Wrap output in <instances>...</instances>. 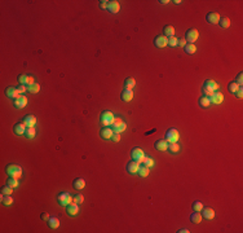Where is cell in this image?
<instances>
[{
	"instance_id": "obj_1",
	"label": "cell",
	"mask_w": 243,
	"mask_h": 233,
	"mask_svg": "<svg viewBox=\"0 0 243 233\" xmlns=\"http://www.w3.org/2000/svg\"><path fill=\"white\" fill-rule=\"evenodd\" d=\"M5 174L8 176H12V178L21 179V176H22V168H21L18 164H8L7 167H5Z\"/></svg>"
},
{
	"instance_id": "obj_2",
	"label": "cell",
	"mask_w": 243,
	"mask_h": 233,
	"mask_svg": "<svg viewBox=\"0 0 243 233\" xmlns=\"http://www.w3.org/2000/svg\"><path fill=\"white\" fill-rule=\"evenodd\" d=\"M114 119H115V117H114V114L111 111L109 110H105L101 113V117H100V122L103 127H110L111 124L114 123Z\"/></svg>"
},
{
	"instance_id": "obj_3",
	"label": "cell",
	"mask_w": 243,
	"mask_h": 233,
	"mask_svg": "<svg viewBox=\"0 0 243 233\" xmlns=\"http://www.w3.org/2000/svg\"><path fill=\"white\" fill-rule=\"evenodd\" d=\"M57 201L61 206H69L70 203L74 202V197H72L69 192H64V193H60L57 197Z\"/></svg>"
},
{
	"instance_id": "obj_4",
	"label": "cell",
	"mask_w": 243,
	"mask_h": 233,
	"mask_svg": "<svg viewBox=\"0 0 243 233\" xmlns=\"http://www.w3.org/2000/svg\"><path fill=\"white\" fill-rule=\"evenodd\" d=\"M111 128H113V131H114V132H116V133H122L123 131H126L127 124L122 121V118H116V117H115V119H114V123L111 124Z\"/></svg>"
},
{
	"instance_id": "obj_5",
	"label": "cell",
	"mask_w": 243,
	"mask_h": 233,
	"mask_svg": "<svg viewBox=\"0 0 243 233\" xmlns=\"http://www.w3.org/2000/svg\"><path fill=\"white\" fill-rule=\"evenodd\" d=\"M131 157L133 161H137V162L141 164L144 162V158H145V153L141 148H133L131 150Z\"/></svg>"
},
{
	"instance_id": "obj_6",
	"label": "cell",
	"mask_w": 243,
	"mask_h": 233,
	"mask_svg": "<svg viewBox=\"0 0 243 233\" xmlns=\"http://www.w3.org/2000/svg\"><path fill=\"white\" fill-rule=\"evenodd\" d=\"M198 38H199V33H198V30H196V29H189L188 31H186V34H185L186 41H189V43H191V44H194L195 41L198 40Z\"/></svg>"
},
{
	"instance_id": "obj_7",
	"label": "cell",
	"mask_w": 243,
	"mask_h": 233,
	"mask_svg": "<svg viewBox=\"0 0 243 233\" xmlns=\"http://www.w3.org/2000/svg\"><path fill=\"white\" fill-rule=\"evenodd\" d=\"M180 139V133L176 128H171L167 131V133H165V140H167L168 143H177Z\"/></svg>"
},
{
	"instance_id": "obj_8",
	"label": "cell",
	"mask_w": 243,
	"mask_h": 233,
	"mask_svg": "<svg viewBox=\"0 0 243 233\" xmlns=\"http://www.w3.org/2000/svg\"><path fill=\"white\" fill-rule=\"evenodd\" d=\"M13 105H14V108H17V109L26 108V105H27V97L23 96V95H19L18 97H16L13 100Z\"/></svg>"
},
{
	"instance_id": "obj_9",
	"label": "cell",
	"mask_w": 243,
	"mask_h": 233,
	"mask_svg": "<svg viewBox=\"0 0 243 233\" xmlns=\"http://www.w3.org/2000/svg\"><path fill=\"white\" fill-rule=\"evenodd\" d=\"M154 44H155V47H158V48H164V47L168 45V38L164 36L163 34L158 35L157 38L154 39Z\"/></svg>"
},
{
	"instance_id": "obj_10",
	"label": "cell",
	"mask_w": 243,
	"mask_h": 233,
	"mask_svg": "<svg viewBox=\"0 0 243 233\" xmlns=\"http://www.w3.org/2000/svg\"><path fill=\"white\" fill-rule=\"evenodd\" d=\"M168 144L169 143L165 139H159V140L155 141L154 148L157 150H159V152H164V150H168Z\"/></svg>"
},
{
	"instance_id": "obj_11",
	"label": "cell",
	"mask_w": 243,
	"mask_h": 233,
	"mask_svg": "<svg viewBox=\"0 0 243 233\" xmlns=\"http://www.w3.org/2000/svg\"><path fill=\"white\" fill-rule=\"evenodd\" d=\"M138 168H140V163L137 162V161L131 159V161H129V162L127 163V171H128V174H137Z\"/></svg>"
},
{
	"instance_id": "obj_12",
	"label": "cell",
	"mask_w": 243,
	"mask_h": 233,
	"mask_svg": "<svg viewBox=\"0 0 243 233\" xmlns=\"http://www.w3.org/2000/svg\"><path fill=\"white\" fill-rule=\"evenodd\" d=\"M208 98H210L211 104H216L217 105V104H221L224 101V95H222L221 92H213Z\"/></svg>"
},
{
	"instance_id": "obj_13",
	"label": "cell",
	"mask_w": 243,
	"mask_h": 233,
	"mask_svg": "<svg viewBox=\"0 0 243 233\" xmlns=\"http://www.w3.org/2000/svg\"><path fill=\"white\" fill-rule=\"evenodd\" d=\"M206 19H207V22H208V23L216 25V23H219V21H220V14L216 13V12H210L208 14H207Z\"/></svg>"
},
{
	"instance_id": "obj_14",
	"label": "cell",
	"mask_w": 243,
	"mask_h": 233,
	"mask_svg": "<svg viewBox=\"0 0 243 233\" xmlns=\"http://www.w3.org/2000/svg\"><path fill=\"white\" fill-rule=\"evenodd\" d=\"M26 129H27V126H26L23 122L16 123L14 127H13V131H14L16 135H25L26 133Z\"/></svg>"
},
{
	"instance_id": "obj_15",
	"label": "cell",
	"mask_w": 243,
	"mask_h": 233,
	"mask_svg": "<svg viewBox=\"0 0 243 233\" xmlns=\"http://www.w3.org/2000/svg\"><path fill=\"white\" fill-rule=\"evenodd\" d=\"M203 87L207 88V90L212 91V92H216L217 90H219V84H217V83H216L215 80H212V79H207V80L204 82Z\"/></svg>"
},
{
	"instance_id": "obj_16",
	"label": "cell",
	"mask_w": 243,
	"mask_h": 233,
	"mask_svg": "<svg viewBox=\"0 0 243 233\" xmlns=\"http://www.w3.org/2000/svg\"><path fill=\"white\" fill-rule=\"evenodd\" d=\"M101 137L102 139H105V140H110L111 139V136L114 135V131H113V128H110V127H103L102 129H101Z\"/></svg>"
},
{
	"instance_id": "obj_17",
	"label": "cell",
	"mask_w": 243,
	"mask_h": 233,
	"mask_svg": "<svg viewBox=\"0 0 243 233\" xmlns=\"http://www.w3.org/2000/svg\"><path fill=\"white\" fill-rule=\"evenodd\" d=\"M85 186V181L84 179H80V178H76L74 181H72V188L75 190H80V189H84Z\"/></svg>"
},
{
	"instance_id": "obj_18",
	"label": "cell",
	"mask_w": 243,
	"mask_h": 233,
	"mask_svg": "<svg viewBox=\"0 0 243 233\" xmlns=\"http://www.w3.org/2000/svg\"><path fill=\"white\" fill-rule=\"evenodd\" d=\"M107 9L110 10L111 13H118L119 9H120V4H119V2H116V0H111V2H109Z\"/></svg>"
},
{
	"instance_id": "obj_19",
	"label": "cell",
	"mask_w": 243,
	"mask_h": 233,
	"mask_svg": "<svg viewBox=\"0 0 243 233\" xmlns=\"http://www.w3.org/2000/svg\"><path fill=\"white\" fill-rule=\"evenodd\" d=\"M66 207H67V209H66L67 214L71 215V216H74V215H76L78 212H79V206H78V203H75V202H72V203H70L69 206H66Z\"/></svg>"
},
{
	"instance_id": "obj_20",
	"label": "cell",
	"mask_w": 243,
	"mask_h": 233,
	"mask_svg": "<svg viewBox=\"0 0 243 233\" xmlns=\"http://www.w3.org/2000/svg\"><path fill=\"white\" fill-rule=\"evenodd\" d=\"M122 100L126 101V102H129L133 98V91L132 90H128V88H126L123 92H122Z\"/></svg>"
},
{
	"instance_id": "obj_21",
	"label": "cell",
	"mask_w": 243,
	"mask_h": 233,
	"mask_svg": "<svg viewBox=\"0 0 243 233\" xmlns=\"http://www.w3.org/2000/svg\"><path fill=\"white\" fill-rule=\"evenodd\" d=\"M23 123L27 127H34L36 124V118L34 115H31V114H27V115H25V118H23Z\"/></svg>"
},
{
	"instance_id": "obj_22",
	"label": "cell",
	"mask_w": 243,
	"mask_h": 233,
	"mask_svg": "<svg viewBox=\"0 0 243 233\" xmlns=\"http://www.w3.org/2000/svg\"><path fill=\"white\" fill-rule=\"evenodd\" d=\"M202 211H203V215L207 220H212L215 217V210H212L211 207H204V209H202Z\"/></svg>"
},
{
	"instance_id": "obj_23",
	"label": "cell",
	"mask_w": 243,
	"mask_h": 233,
	"mask_svg": "<svg viewBox=\"0 0 243 233\" xmlns=\"http://www.w3.org/2000/svg\"><path fill=\"white\" fill-rule=\"evenodd\" d=\"M5 95L14 100L16 97H18V96H19V92L17 91V88H14V87H8L7 90H5Z\"/></svg>"
},
{
	"instance_id": "obj_24",
	"label": "cell",
	"mask_w": 243,
	"mask_h": 233,
	"mask_svg": "<svg viewBox=\"0 0 243 233\" xmlns=\"http://www.w3.org/2000/svg\"><path fill=\"white\" fill-rule=\"evenodd\" d=\"M163 35L167 36V38H172V36H175V27L171 25H165L164 29H163Z\"/></svg>"
},
{
	"instance_id": "obj_25",
	"label": "cell",
	"mask_w": 243,
	"mask_h": 233,
	"mask_svg": "<svg viewBox=\"0 0 243 233\" xmlns=\"http://www.w3.org/2000/svg\"><path fill=\"white\" fill-rule=\"evenodd\" d=\"M241 87H242L241 84H238L235 80H233V82L229 83V86H227V90H229L230 93H234V95H235V93L238 92V90H239Z\"/></svg>"
},
{
	"instance_id": "obj_26",
	"label": "cell",
	"mask_w": 243,
	"mask_h": 233,
	"mask_svg": "<svg viewBox=\"0 0 243 233\" xmlns=\"http://www.w3.org/2000/svg\"><path fill=\"white\" fill-rule=\"evenodd\" d=\"M202 214L199 211H193V214L190 215V220L193 221V223H195V224H198V223H200L202 221Z\"/></svg>"
},
{
	"instance_id": "obj_27",
	"label": "cell",
	"mask_w": 243,
	"mask_h": 233,
	"mask_svg": "<svg viewBox=\"0 0 243 233\" xmlns=\"http://www.w3.org/2000/svg\"><path fill=\"white\" fill-rule=\"evenodd\" d=\"M149 172H150V168L149 167H146L145 164H140V168H138V171H137V174L141 176V178H146V176L149 175Z\"/></svg>"
},
{
	"instance_id": "obj_28",
	"label": "cell",
	"mask_w": 243,
	"mask_h": 233,
	"mask_svg": "<svg viewBox=\"0 0 243 233\" xmlns=\"http://www.w3.org/2000/svg\"><path fill=\"white\" fill-rule=\"evenodd\" d=\"M198 104H199L200 108H208V106L211 105V101H210V98L207 97V96H202V97L199 98Z\"/></svg>"
},
{
	"instance_id": "obj_29",
	"label": "cell",
	"mask_w": 243,
	"mask_h": 233,
	"mask_svg": "<svg viewBox=\"0 0 243 233\" xmlns=\"http://www.w3.org/2000/svg\"><path fill=\"white\" fill-rule=\"evenodd\" d=\"M124 86H126V88H128V90H133V87L136 86V80H134V78H132V76L127 78V79L124 80Z\"/></svg>"
},
{
	"instance_id": "obj_30",
	"label": "cell",
	"mask_w": 243,
	"mask_h": 233,
	"mask_svg": "<svg viewBox=\"0 0 243 233\" xmlns=\"http://www.w3.org/2000/svg\"><path fill=\"white\" fill-rule=\"evenodd\" d=\"M48 225L52 228V229H56V228L60 227V220L57 217H49L48 219Z\"/></svg>"
},
{
	"instance_id": "obj_31",
	"label": "cell",
	"mask_w": 243,
	"mask_h": 233,
	"mask_svg": "<svg viewBox=\"0 0 243 233\" xmlns=\"http://www.w3.org/2000/svg\"><path fill=\"white\" fill-rule=\"evenodd\" d=\"M184 49H185V52H186L188 55H194L195 52H196V47H195V44L189 43V44H186V45L184 47Z\"/></svg>"
},
{
	"instance_id": "obj_32",
	"label": "cell",
	"mask_w": 243,
	"mask_h": 233,
	"mask_svg": "<svg viewBox=\"0 0 243 233\" xmlns=\"http://www.w3.org/2000/svg\"><path fill=\"white\" fill-rule=\"evenodd\" d=\"M168 150L171 153H179L180 152V145L177 143H169L168 144Z\"/></svg>"
},
{
	"instance_id": "obj_33",
	"label": "cell",
	"mask_w": 243,
	"mask_h": 233,
	"mask_svg": "<svg viewBox=\"0 0 243 233\" xmlns=\"http://www.w3.org/2000/svg\"><path fill=\"white\" fill-rule=\"evenodd\" d=\"M27 91L31 92V93H38V92L40 91V86H39V83H34V84L27 86Z\"/></svg>"
},
{
	"instance_id": "obj_34",
	"label": "cell",
	"mask_w": 243,
	"mask_h": 233,
	"mask_svg": "<svg viewBox=\"0 0 243 233\" xmlns=\"http://www.w3.org/2000/svg\"><path fill=\"white\" fill-rule=\"evenodd\" d=\"M13 186H10V185H5V186H3V188H2V193L4 194V196H10V194H12L13 193Z\"/></svg>"
},
{
	"instance_id": "obj_35",
	"label": "cell",
	"mask_w": 243,
	"mask_h": 233,
	"mask_svg": "<svg viewBox=\"0 0 243 233\" xmlns=\"http://www.w3.org/2000/svg\"><path fill=\"white\" fill-rule=\"evenodd\" d=\"M219 25L221 26V27H224V29H227L230 26V19L227 18V17H224V18H220V21H219Z\"/></svg>"
},
{
	"instance_id": "obj_36",
	"label": "cell",
	"mask_w": 243,
	"mask_h": 233,
	"mask_svg": "<svg viewBox=\"0 0 243 233\" xmlns=\"http://www.w3.org/2000/svg\"><path fill=\"white\" fill-rule=\"evenodd\" d=\"M26 137H29V139H34L35 137V135H36V131H35V128L34 127H27V129H26Z\"/></svg>"
},
{
	"instance_id": "obj_37",
	"label": "cell",
	"mask_w": 243,
	"mask_h": 233,
	"mask_svg": "<svg viewBox=\"0 0 243 233\" xmlns=\"http://www.w3.org/2000/svg\"><path fill=\"white\" fill-rule=\"evenodd\" d=\"M7 184L10 185V186H13V188H17V186H18V179L9 176V179H7Z\"/></svg>"
},
{
	"instance_id": "obj_38",
	"label": "cell",
	"mask_w": 243,
	"mask_h": 233,
	"mask_svg": "<svg viewBox=\"0 0 243 233\" xmlns=\"http://www.w3.org/2000/svg\"><path fill=\"white\" fill-rule=\"evenodd\" d=\"M142 164H145V166H146V167H149V168H150V167H153V166H154V161H153V158L146 157V155H145Z\"/></svg>"
},
{
	"instance_id": "obj_39",
	"label": "cell",
	"mask_w": 243,
	"mask_h": 233,
	"mask_svg": "<svg viewBox=\"0 0 243 233\" xmlns=\"http://www.w3.org/2000/svg\"><path fill=\"white\" fill-rule=\"evenodd\" d=\"M191 207H193V210L194 211H202V209H203V203H202V202L200 201H195V202H193V206H191Z\"/></svg>"
},
{
	"instance_id": "obj_40",
	"label": "cell",
	"mask_w": 243,
	"mask_h": 233,
	"mask_svg": "<svg viewBox=\"0 0 243 233\" xmlns=\"http://www.w3.org/2000/svg\"><path fill=\"white\" fill-rule=\"evenodd\" d=\"M2 202H3L4 206H10L13 203V198L10 196H4V198L2 199Z\"/></svg>"
},
{
	"instance_id": "obj_41",
	"label": "cell",
	"mask_w": 243,
	"mask_h": 233,
	"mask_svg": "<svg viewBox=\"0 0 243 233\" xmlns=\"http://www.w3.org/2000/svg\"><path fill=\"white\" fill-rule=\"evenodd\" d=\"M27 78H29V75L27 74H21V75H18V82H19V84H25L26 86V83H27Z\"/></svg>"
},
{
	"instance_id": "obj_42",
	"label": "cell",
	"mask_w": 243,
	"mask_h": 233,
	"mask_svg": "<svg viewBox=\"0 0 243 233\" xmlns=\"http://www.w3.org/2000/svg\"><path fill=\"white\" fill-rule=\"evenodd\" d=\"M179 44V39L176 36H172V38H168V45L169 47H177Z\"/></svg>"
},
{
	"instance_id": "obj_43",
	"label": "cell",
	"mask_w": 243,
	"mask_h": 233,
	"mask_svg": "<svg viewBox=\"0 0 243 233\" xmlns=\"http://www.w3.org/2000/svg\"><path fill=\"white\" fill-rule=\"evenodd\" d=\"M83 201H84V197H83L82 194H76V196L74 197V202H75V203H78V205H79V203H83Z\"/></svg>"
},
{
	"instance_id": "obj_44",
	"label": "cell",
	"mask_w": 243,
	"mask_h": 233,
	"mask_svg": "<svg viewBox=\"0 0 243 233\" xmlns=\"http://www.w3.org/2000/svg\"><path fill=\"white\" fill-rule=\"evenodd\" d=\"M17 91L21 93V95H22V93H25L26 91H27V87H26L25 84H19V86L17 87Z\"/></svg>"
},
{
	"instance_id": "obj_45",
	"label": "cell",
	"mask_w": 243,
	"mask_h": 233,
	"mask_svg": "<svg viewBox=\"0 0 243 233\" xmlns=\"http://www.w3.org/2000/svg\"><path fill=\"white\" fill-rule=\"evenodd\" d=\"M98 5H100V8H101V9H107L109 2H107V0H101L100 4H98Z\"/></svg>"
},
{
	"instance_id": "obj_46",
	"label": "cell",
	"mask_w": 243,
	"mask_h": 233,
	"mask_svg": "<svg viewBox=\"0 0 243 233\" xmlns=\"http://www.w3.org/2000/svg\"><path fill=\"white\" fill-rule=\"evenodd\" d=\"M111 140L114 143H118L119 140H120V133H116V132H114V135L111 136Z\"/></svg>"
},
{
	"instance_id": "obj_47",
	"label": "cell",
	"mask_w": 243,
	"mask_h": 233,
	"mask_svg": "<svg viewBox=\"0 0 243 233\" xmlns=\"http://www.w3.org/2000/svg\"><path fill=\"white\" fill-rule=\"evenodd\" d=\"M237 83H238V84H243V74H242V72H239V74H238V76H237V80H235Z\"/></svg>"
},
{
	"instance_id": "obj_48",
	"label": "cell",
	"mask_w": 243,
	"mask_h": 233,
	"mask_svg": "<svg viewBox=\"0 0 243 233\" xmlns=\"http://www.w3.org/2000/svg\"><path fill=\"white\" fill-rule=\"evenodd\" d=\"M186 44H188V41H186V39H179V44L177 45H180V47H185Z\"/></svg>"
},
{
	"instance_id": "obj_49",
	"label": "cell",
	"mask_w": 243,
	"mask_h": 233,
	"mask_svg": "<svg viewBox=\"0 0 243 233\" xmlns=\"http://www.w3.org/2000/svg\"><path fill=\"white\" fill-rule=\"evenodd\" d=\"M49 214H47V212H43L41 214V220H45V221H48V219H49Z\"/></svg>"
},
{
	"instance_id": "obj_50",
	"label": "cell",
	"mask_w": 243,
	"mask_h": 233,
	"mask_svg": "<svg viewBox=\"0 0 243 233\" xmlns=\"http://www.w3.org/2000/svg\"><path fill=\"white\" fill-rule=\"evenodd\" d=\"M235 95H237V97H239V98L243 97V88H242V87L239 88V90H238V92L235 93Z\"/></svg>"
},
{
	"instance_id": "obj_51",
	"label": "cell",
	"mask_w": 243,
	"mask_h": 233,
	"mask_svg": "<svg viewBox=\"0 0 243 233\" xmlns=\"http://www.w3.org/2000/svg\"><path fill=\"white\" fill-rule=\"evenodd\" d=\"M34 78L33 76H31V75H29V78H27V83H26V84H27V86H30V84H34Z\"/></svg>"
},
{
	"instance_id": "obj_52",
	"label": "cell",
	"mask_w": 243,
	"mask_h": 233,
	"mask_svg": "<svg viewBox=\"0 0 243 233\" xmlns=\"http://www.w3.org/2000/svg\"><path fill=\"white\" fill-rule=\"evenodd\" d=\"M179 233H189V231L188 229H180Z\"/></svg>"
},
{
	"instance_id": "obj_53",
	"label": "cell",
	"mask_w": 243,
	"mask_h": 233,
	"mask_svg": "<svg viewBox=\"0 0 243 233\" xmlns=\"http://www.w3.org/2000/svg\"><path fill=\"white\" fill-rule=\"evenodd\" d=\"M159 3H162V4H168V3H169V0H160Z\"/></svg>"
},
{
	"instance_id": "obj_54",
	"label": "cell",
	"mask_w": 243,
	"mask_h": 233,
	"mask_svg": "<svg viewBox=\"0 0 243 233\" xmlns=\"http://www.w3.org/2000/svg\"><path fill=\"white\" fill-rule=\"evenodd\" d=\"M173 3H175V4H180V3H181V0H175Z\"/></svg>"
}]
</instances>
